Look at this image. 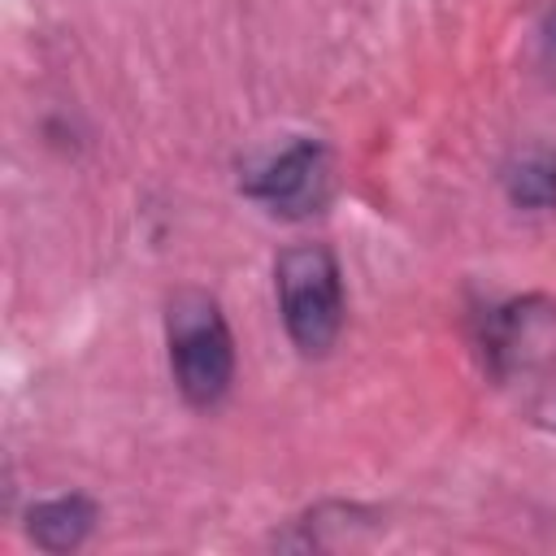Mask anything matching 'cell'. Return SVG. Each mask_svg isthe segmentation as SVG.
Segmentation results:
<instances>
[{"mask_svg": "<svg viewBox=\"0 0 556 556\" xmlns=\"http://www.w3.org/2000/svg\"><path fill=\"white\" fill-rule=\"evenodd\" d=\"M243 195H252L265 213L282 222H304L330 200V152L317 139H291L265 165L243 178Z\"/></svg>", "mask_w": 556, "mask_h": 556, "instance_id": "4", "label": "cell"}, {"mask_svg": "<svg viewBox=\"0 0 556 556\" xmlns=\"http://www.w3.org/2000/svg\"><path fill=\"white\" fill-rule=\"evenodd\" d=\"M274 291L287 339L300 356H326L343 330V274L326 243H295L274 261Z\"/></svg>", "mask_w": 556, "mask_h": 556, "instance_id": "2", "label": "cell"}, {"mask_svg": "<svg viewBox=\"0 0 556 556\" xmlns=\"http://www.w3.org/2000/svg\"><path fill=\"white\" fill-rule=\"evenodd\" d=\"M165 348L174 387L191 408H217L235 382V339L208 291H178L165 304Z\"/></svg>", "mask_w": 556, "mask_h": 556, "instance_id": "1", "label": "cell"}, {"mask_svg": "<svg viewBox=\"0 0 556 556\" xmlns=\"http://www.w3.org/2000/svg\"><path fill=\"white\" fill-rule=\"evenodd\" d=\"M534 421H539V426H547V430H556V391L539 400V408H534Z\"/></svg>", "mask_w": 556, "mask_h": 556, "instance_id": "7", "label": "cell"}, {"mask_svg": "<svg viewBox=\"0 0 556 556\" xmlns=\"http://www.w3.org/2000/svg\"><path fill=\"white\" fill-rule=\"evenodd\" d=\"M504 195L517 208L547 213L556 208V152L552 148H526L504 165Z\"/></svg>", "mask_w": 556, "mask_h": 556, "instance_id": "6", "label": "cell"}, {"mask_svg": "<svg viewBox=\"0 0 556 556\" xmlns=\"http://www.w3.org/2000/svg\"><path fill=\"white\" fill-rule=\"evenodd\" d=\"M100 521V508L91 495L83 491H70V495H48V500H35L26 508V539L39 547V552H78L91 530Z\"/></svg>", "mask_w": 556, "mask_h": 556, "instance_id": "5", "label": "cell"}, {"mask_svg": "<svg viewBox=\"0 0 556 556\" xmlns=\"http://www.w3.org/2000/svg\"><path fill=\"white\" fill-rule=\"evenodd\" d=\"M482 361L500 382L530 378L556 365V300L517 295L482 317Z\"/></svg>", "mask_w": 556, "mask_h": 556, "instance_id": "3", "label": "cell"}]
</instances>
